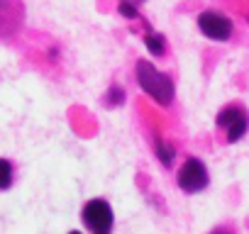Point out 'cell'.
I'll list each match as a JSON object with an SVG mask.
<instances>
[{"label": "cell", "instance_id": "7a4b0ae2", "mask_svg": "<svg viewBox=\"0 0 249 234\" xmlns=\"http://www.w3.org/2000/svg\"><path fill=\"white\" fill-rule=\"evenodd\" d=\"M176 183L183 193L188 195H196V193H203L208 185H210V173H208V166L196 159V156H188L178 171H176Z\"/></svg>", "mask_w": 249, "mask_h": 234}, {"label": "cell", "instance_id": "30bf717a", "mask_svg": "<svg viewBox=\"0 0 249 234\" xmlns=\"http://www.w3.org/2000/svg\"><path fill=\"white\" fill-rule=\"evenodd\" d=\"M124 102V90L120 88V85H110V90H107V95H105V105L107 107H117V105H122Z\"/></svg>", "mask_w": 249, "mask_h": 234}, {"label": "cell", "instance_id": "5bb4252c", "mask_svg": "<svg viewBox=\"0 0 249 234\" xmlns=\"http://www.w3.org/2000/svg\"><path fill=\"white\" fill-rule=\"evenodd\" d=\"M69 234H81V232H78V229H73V232H69Z\"/></svg>", "mask_w": 249, "mask_h": 234}, {"label": "cell", "instance_id": "8fae6325", "mask_svg": "<svg viewBox=\"0 0 249 234\" xmlns=\"http://www.w3.org/2000/svg\"><path fill=\"white\" fill-rule=\"evenodd\" d=\"M120 15L135 20V17H140V10H137V5L132 3V0H122V3H120Z\"/></svg>", "mask_w": 249, "mask_h": 234}, {"label": "cell", "instance_id": "9c48e42d", "mask_svg": "<svg viewBox=\"0 0 249 234\" xmlns=\"http://www.w3.org/2000/svg\"><path fill=\"white\" fill-rule=\"evenodd\" d=\"M13 176H15L13 164L8 159H0V190H8L13 185Z\"/></svg>", "mask_w": 249, "mask_h": 234}, {"label": "cell", "instance_id": "5b68a950", "mask_svg": "<svg viewBox=\"0 0 249 234\" xmlns=\"http://www.w3.org/2000/svg\"><path fill=\"white\" fill-rule=\"evenodd\" d=\"M198 30L213 42H227L232 37V22L217 10L200 13L198 15Z\"/></svg>", "mask_w": 249, "mask_h": 234}, {"label": "cell", "instance_id": "8992f818", "mask_svg": "<svg viewBox=\"0 0 249 234\" xmlns=\"http://www.w3.org/2000/svg\"><path fill=\"white\" fill-rule=\"evenodd\" d=\"M22 8L18 0H0V37H13L20 30Z\"/></svg>", "mask_w": 249, "mask_h": 234}, {"label": "cell", "instance_id": "4fadbf2b", "mask_svg": "<svg viewBox=\"0 0 249 234\" xmlns=\"http://www.w3.org/2000/svg\"><path fill=\"white\" fill-rule=\"evenodd\" d=\"M132 3H135V5H137V3H144V0H132Z\"/></svg>", "mask_w": 249, "mask_h": 234}, {"label": "cell", "instance_id": "3957f363", "mask_svg": "<svg viewBox=\"0 0 249 234\" xmlns=\"http://www.w3.org/2000/svg\"><path fill=\"white\" fill-rule=\"evenodd\" d=\"M81 219L86 224V229L90 234H112V224H115V215L107 200L103 198H93L83 205L81 210Z\"/></svg>", "mask_w": 249, "mask_h": 234}, {"label": "cell", "instance_id": "7c38bea8", "mask_svg": "<svg viewBox=\"0 0 249 234\" xmlns=\"http://www.w3.org/2000/svg\"><path fill=\"white\" fill-rule=\"evenodd\" d=\"M210 234H234V229H232V227H227V224H220V227H215Z\"/></svg>", "mask_w": 249, "mask_h": 234}, {"label": "cell", "instance_id": "277c9868", "mask_svg": "<svg viewBox=\"0 0 249 234\" xmlns=\"http://www.w3.org/2000/svg\"><path fill=\"white\" fill-rule=\"evenodd\" d=\"M215 125H217L220 130H225L227 144H237V142L247 134V127H249L247 110H244L242 105H225V107L217 112Z\"/></svg>", "mask_w": 249, "mask_h": 234}, {"label": "cell", "instance_id": "52a82bcc", "mask_svg": "<svg viewBox=\"0 0 249 234\" xmlns=\"http://www.w3.org/2000/svg\"><path fill=\"white\" fill-rule=\"evenodd\" d=\"M154 149H157L159 161L169 168V166L174 164V159H176V147H174V144H169V142H164V139H157V142H154Z\"/></svg>", "mask_w": 249, "mask_h": 234}, {"label": "cell", "instance_id": "6da1fadb", "mask_svg": "<svg viewBox=\"0 0 249 234\" xmlns=\"http://www.w3.org/2000/svg\"><path fill=\"white\" fill-rule=\"evenodd\" d=\"M137 83L149 98H154V102H159L164 107L171 105L174 93H176L174 81L166 73H161L152 61H140L137 64Z\"/></svg>", "mask_w": 249, "mask_h": 234}, {"label": "cell", "instance_id": "ba28073f", "mask_svg": "<svg viewBox=\"0 0 249 234\" xmlns=\"http://www.w3.org/2000/svg\"><path fill=\"white\" fill-rule=\"evenodd\" d=\"M144 44H147V49H149V54H154V56H161L164 51H166V44H164V37L159 34V32H147L144 34Z\"/></svg>", "mask_w": 249, "mask_h": 234}]
</instances>
